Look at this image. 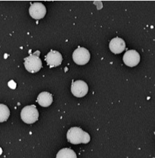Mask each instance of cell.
<instances>
[{
    "label": "cell",
    "mask_w": 155,
    "mask_h": 158,
    "mask_svg": "<svg viewBox=\"0 0 155 158\" xmlns=\"http://www.w3.org/2000/svg\"><path fill=\"white\" fill-rule=\"evenodd\" d=\"M67 141L72 144L88 143L90 141V135L78 127H71L67 133Z\"/></svg>",
    "instance_id": "cell-1"
},
{
    "label": "cell",
    "mask_w": 155,
    "mask_h": 158,
    "mask_svg": "<svg viewBox=\"0 0 155 158\" xmlns=\"http://www.w3.org/2000/svg\"><path fill=\"white\" fill-rule=\"evenodd\" d=\"M40 51H37L24 59V66L28 72L35 73L42 68V61L40 59Z\"/></svg>",
    "instance_id": "cell-2"
},
{
    "label": "cell",
    "mask_w": 155,
    "mask_h": 158,
    "mask_svg": "<svg viewBox=\"0 0 155 158\" xmlns=\"http://www.w3.org/2000/svg\"><path fill=\"white\" fill-rule=\"evenodd\" d=\"M21 117L25 123L33 124L38 120L39 111L35 106H27L21 112Z\"/></svg>",
    "instance_id": "cell-3"
},
{
    "label": "cell",
    "mask_w": 155,
    "mask_h": 158,
    "mask_svg": "<svg viewBox=\"0 0 155 158\" xmlns=\"http://www.w3.org/2000/svg\"><path fill=\"white\" fill-rule=\"evenodd\" d=\"M72 59L78 65H84L89 62L90 59V53L85 48L78 47L72 54Z\"/></svg>",
    "instance_id": "cell-4"
},
{
    "label": "cell",
    "mask_w": 155,
    "mask_h": 158,
    "mask_svg": "<svg viewBox=\"0 0 155 158\" xmlns=\"http://www.w3.org/2000/svg\"><path fill=\"white\" fill-rule=\"evenodd\" d=\"M29 12L33 19L40 20L44 18L46 14V6L41 2H35L30 6Z\"/></svg>",
    "instance_id": "cell-5"
},
{
    "label": "cell",
    "mask_w": 155,
    "mask_h": 158,
    "mask_svg": "<svg viewBox=\"0 0 155 158\" xmlns=\"http://www.w3.org/2000/svg\"><path fill=\"white\" fill-rule=\"evenodd\" d=\"M88 85L84 81H76L72 82L71 86V92L74 96L77 98H82L87 94Z\"/></svg>",
    "instance_id": "cell-6"
},
{
    "label": "cell",
    "mask_w": 155,
    "mask_h": 158,
    "mask_svg": "<svg viewBox=\"0 0 155 158\" xmlns=\"http://www.w3.org/2000/svg\"><path fill=\"white\" fill-rule=\"evenodd\" d=\"M140 54L135 50H129L123 56V61L127 66L135 67L140 62Z\"/></svg>",
    "instance_id": "cell-7"
},
{
    "label": "cell",
    "mask_w": 155,
    "mask_h": 158,
    "mask_svg": "<svg viewBox=\"0 0 155 158\" xmlns=\"http://www.w3.org/2000/svg\"><path fill=\"white\" fill-rule=\"evenodd\" d=\"M46 61L51 68L57 67L62 62V56L59 51L51 50L46 56Z\"/></svg>",
    "instance_id": "cell-8"
},
{
    "label": "cell",
    "mask_w": 155,
    "mask_h": 158,
    "mask_svg": "<svg viewBox=\"0 0 155 158\" xmlns=\"http://www.w3.org/2000/svg\"><path fill=\"white\" fill-rule=\"evenodd\" d=\"M109 48L113 54H119L124 51L126 48V44L123 39L116 37L111 40L109 43Z\"/></svg>",
    "instance_id": "cell-9"
},
{
    "label": "cell",
    "mask_w": 155,
    "mask_h": 158,
    "mask_svg": "<svg viewBox=\"0 0 155 158\" xmlns=\"http://www.w3.org/2000/svg\"><path fill=\"white\" fill-rule=\"evenodd\" d=\"M38 102L43 107H48L53 102L52 94L47 92H41L38 97Z\"/></svg>",
    "instance_id": "cell-10"
},
{
    "label": "cell",
    "mask_w": 155,
    "mask_h": 158,
    "mask_svg": "<svg viewBox=\"0 0 155 158\" xmlns=\"http://www.w3.org/2000/svg\"><path fill=\"white\" fill-rule=\"evenodd\" d=\"M56 158H77V156L72 149L64 148L59 152Z\"/></svg>",
    "instance_id": "cell-11"
},
{
    "label": "cell",
    "mask_w": 155,
    "mask_h": 158,
    "mask_svg": "<svg viewBox=\"0 0 155 158\" xmlns=\"http://www.w3.org/2000/svg\"><path fill=\"white\" fill-rule=\"evenodd\" d=\"M1 122L6 121L10 116V110L9 108L5 106V105L1 104Z\"/></svg>",
    "instance_id": "cell-12"
}]
</instances>
